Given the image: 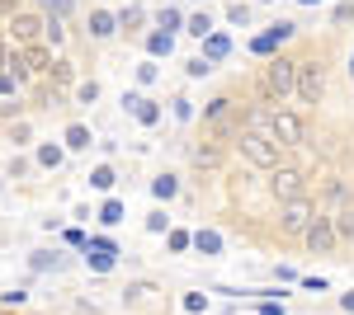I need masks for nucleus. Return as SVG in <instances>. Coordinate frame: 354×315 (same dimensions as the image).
I'll list each match as a JSON object with an SVG mask.
<instances>
[{
  "mask_svg": "<svg viewBox=\"0 0 354 315\" xmlns=\"http://www.w3.org/2000/svg\"><path fill=\"white\" fill-rule=\"evenodd\" d=\"M293 85H298V57H265V71H260V99L265 104H283L288 94H293Z\"/></svg>",
  "mask_w": 354,
  "mask_h": 315,
  "instance_id": "1",
  "label": "nucleus"
},
{
  "mask_svg": "<svg viewBox=\"0 0 354 315\" xmlns=\"http://www.w3.org/2000/svg\"><path fill=\"white\" fill-rule=\"evenodd\" d=\"M236 151H241L255 170H274V165H283V141L274 136V132H250V128H241L236 132Z\"/></svg>",
  "mask_w": 354,
  "mask_h": 315,
  "instance_id": "2",
  "label": "nucleus"
},
{
  "mask_svg": "<svg viewBox=\"0 0 354 315\" xmlns=\"http://www.w3.org/2000/svg\"><path fill=\"white\" fill-rule=\"evenodd\" d=\"M203 132L208 136H236L241 132V104L232 94H218L203 104Z\"/></svg>",
  "mask_w": 354,
  "mask_h": 315,
  "instance_id": "3",
  "label": "nucleus"
},
{
  "mask_svg": "<svg viewBox=\"0 0 354 315\" xmlns=\"http://www.w3.org/2000/svg\"><path fill=\"white\" fill-rule=\"evenodd\" d=\"M293 94H298L302 108L322 104V94H326V61H322V57H302L298 61V85H293Z\"/></svg>",
  "mask_w": 354,
  "mask_h": 315,
  "instance_id": "4",
  "label": "nucleus"
},
{
  "mask_svg": "<svg viewBox=\"0 0 354 315\" xmlns=\"http://www.w3.org/2000/svg\"><path fill=\"white\" fill-rule=\"evenodd\" d=\"M312 221H317V203L312 198H288V203H279V216H274L279 236H288V240H302Z\"/></svg>",
  "mask_w": 354,
  "mask_h": 315,
  "instance_id": "5",
  "label": "nucleus"
},
{
  "mask_svg": "<svg viewBox=\"0 0 354 315\" xmlns=\"http://www.w3.org/2000/svg\"><path fill=\"white\" fill-rule=\"evenodd\" d=\"M43 28H48V14H38V10H15V14L5 19V33H10L15 48L43 43Z\"/></svg>",
  "mask_w": 354,
  "mask_h": 315,
  "instance_id": "6",
  "label": "nucleus"
},
{
  "mask_svg": "<svg viewBox=\"0 0 354 315\" xmlns=\"http://www.w3.org/2000/svg\"><path fill=\"white\" fill-rule=\"evenodd\" d=\"M270 193L279 203H288V198H307V174H302L298 165H274L270 170Z\"/></svg>",
  "mask_w": 354,
  "mask_h": 315,
  "instance_id": "7",
  "label": "nucleus"
},
{
  "mask_svg": "<svg viewBox=\"0 0 354 315\" xmlns=\"http://www.w3.org/2000/svg\"><path fill=\"white\" fill-rule=\"evenodd\" d=\"M302 245H307L312 254H330V250L340 245V231H335V216H330V212H317V221L307 226V236H302Z\"/></svg>",
  "mask_w": 354,
  "mask_h": 315,
  "instance_id": "8",
  "label": "nucleus"
},
{
  "mask_svg": "<svg viewBox=\"0 0 354 315\" xmlns=\"http://www.w3.org/2000/svg\"><path fill=\"white\" fill-rule=\"evenodd\" d=\"M274 136L293 151V146H302V118L298 113H288V108H274Z\"/></svg>",
  "mask_w": 354,
  "mask_h": 315,
  "instance_id": "9",
  "label": "nucleus"
},
{
  "mask_svg": "<svg viewBox=\"0 0 354 315\" xmlns=\"http://www.w3.org/2000/svg\"><path fill=\"white\" fill-rule=\"evenodd\" d=\"M123 108L133 113V118L142 123V128H156V123H161V108L151 104L147 94H123Z\"/></svg>",
  "mask_w": 354,
  "mask_h": 315,
  "instance_id": "10",
  "label": "nucleus"
},
{
  "mask_svg": "<svg viewBox=\"0 0 354 315\" xmlns=\"http://www.w3.org/2000/svg\"><path fill=\"white\" fill-rule=\"evenodd\" d=\"M19 52H24L28 76H38V71H48V66H53V52H48L43 43H28V48H19Z\"/></svg>",
  "mask_w": 354,
  "mask_h": 315,
  "instance_id": "11",
  "label": "nucleus"
},
{
  "mask_svg": "<svg viewBox=\"0 0 354 315\" xmlns=\"http://www.w3.org/2000/svg\"><path fill=\"white\" fill-rule=\"evenodd\" d=\"M118 33V14L109 10H90V38H113Z\"/></svg>",
  "mask_w": 354,
  "mask_h": 315,
  "instance_id": "12",
  "label": "nucleus"
},
{
  "mask_svg": "<svg viewBox=\"0 0 354 315\" xmlns=\"http://www.w3.org/2000/svg\"><path fill=\"white\" fill-rule=\"evenodd\" d=\"M203 57H208V61L232 57V38H227V33H208V38H203Z\"/></svg>",
  "mask_w": 354,
  "mask_h": 315,
  "instance_id": "13",
  "label": "nucleus"
},
{
  "mask_svg": "<svg viewBox=\"0 0 354 315\" xmlns=\"http://www.w3.org/2000/svg\"><path fill=\"white\" fill-rule=\"evenodd\" d=\"M62 263H66V254H57V250H33V259H28V268H33V273H48V268H62Z\"/></svg>",
  "mask_w": 354,
  "mask_h": 315,
  "instance_id": "14",
  "label": "nucleus"
},
{
  "mask_svg": "<svg viewBox=\"0 0 354 315\" xmlns=\"http://www.w3.org/2000/svg\"><path fill=\"white\" fill-rule=\"evenodd\" d=\"M330 216H335V231H340V240H345V245H354V203H345V207L330 212Z\"/></svg>",
  "mask_w": 354,
  "mask_h": 315,
  "instance_id": "15",
  "label": "nucleus"
},
{
  "mask_svg": "<svg viewBox=\"0 0 354 315\" xmlns=\"http://www.w3.org/2000/svg\"><path fill=\"white\" fill-rule=\"evenodd\" d=\"M189 156H194L198 170H213V165H222V146H194Z\"/></svg>",
  "mask_w": 354,
  "mask_h": 315,
  "instance_id": "16",
  "label": "nucleus"
},
{
  "mask_svg": "<svg viewBox=\"0 0 354 315\" xmlns=\"http://www.w3.org/2000/svg\"><path fill=\"white\" fill-rule=\"evenodd\" d=\"M147 52L151 57H170L175 52V38H170V33H147Z\"/></svg>",
  "mask_w": 354,
  "mask_h": 315,
  "instance_id": "17",
  "label": "nucleus"
},
{
  "mask_svg": "<svg viewBox=\"0 0 354 315\" xmlns=\"http://www.w3.org/2000/svg\"><path fill=\"white\" fill-rule=\"evenodd\" d=\"M194 250H198V254H218L222 236H218V231H194Z\"/></svg>",
  "mask_w": 354,
  "mask_h": 315,
  "instance_id": "18",
  "label": "nucleus"
},
{
  "mask_svg": "<svg viewBox=\"0 0 354 315\" xmlns=\"http://www.w3.org/2000/svg\"><path fill=\"white\" fill-rule=\"evenodd\" d=\"M151 193H156V198H165V203H170V198H175V193H180V179H175V174H156V179H151Z\"/></svg>",
  "mask_w": 354,
  "mask_h": 315,
  "instance_id": "19",
  "label": "nucleus"
},
{
  "mask_svg": "<svg viewBox=\"0 0 354 315\" xmlns=\"http://www.w3.org/2000/svg\"><path fill=\"white\" fill-rule=\"evenodd\" d=\"M85 259H90L95 273H109V268H113V254H109V250H95V245H85Z\"/></svg>",
  "mask_w": 354,
  "mask_h": 315,
  "instance_id": "20",
  "label": "nucleus"
},
{
  "mask_svg": "<svg viewBox=\"0 0 354 315\" xmlns=\"http://www.w3.org/2000/svg\"><path fill=\"white\" fill-rule=\"evenodd\" d=\"M66 146H71V151H90V128L71 123V128H66Z\"/></svg>",
  "mask_w": 354,
  "mask_h": 315,
  "instance_id": "21",
  "label": "nucleus"
},
{
  "mask_svg": "<svg viewBox=\"0 0 354 315\" xmlns=\"http://www.w3.org/2000/svg\"><path fill=\"white\" fill-rule=\"evenodd\" d=\"M322 198H326V203H345V198H350V184H345V179H326Z\"/></svg>",
  "mask_w": 354,
  "mask_h": 315,
  "instance_id": "22",
  "label": "nucleus"
},
{
  "mask_svg": "<svg viewBox=\"0 0 354 315\" xmlns=\"http://www.w3.org/2000/svg\"><path fill=\"white\" fill-rule=\"evenodd\" d=\"M118 221H123V203H118V198H109V203L100 207V226H118Z\"/></svg>",
  "mask_w": 354,
  "mask_h": 315,
  "instance_id": "23",
  "label": "nucleus"
},
{
  "mask_svg": "<svg viewBox=\"0 0 354 315\" xmlns=\"http://www.w3.org/2000/svg\"><path fill=\"white\" fill-rule=\"evenodd\" d=\"M293 33H298V24H293V19H279V24H270V38H274V48H279V43H288Z\"/></svg>",
  "mask_w": 354,
  "mask_h": 315,
  "instance_id": "24",
  "label": "nucleus"
},
{
  "mask_svg": "<svg viewBox=\"0 0 354 315\" xmlns=\"http://www.w3.org/2000/svg\"><path fill=\"white\" fill-rule=\"evenodd\" d=\"M185 71H189V80H203V76H213V61L208 57H194V61H185Z\"/></svg>",
  "mask_w": 354,
  "mask_h": 315,
  "instance_id": "25",
  "label": "nucleus"
},
{
  "mask_svg": "<svg viewBox=\"0 0 354 315\" xmlns=\"http://www.w3.org/2000/svg\"><path fill=\"white\" fill-rule=\"evenodd\" d=\"M38 165L43 170H57L62 165V146H38Z\"/></svg>",
  "mask_w": 354,
  "mask_h": 315,
  "instance_id": "26",
  "label": "nucleus"
},
{
  "mask_svg": "<svg viewBox=\"0 0 354 315\" xmlns=\"http://www.w3.org/2000/svg\"><path fill=\"white\" fill-rule=\"evenodd\" d=\"M48 76H53L57 85H71V61H62V57H57L53 66H48Z\"/></svg>",
  "mask_w": 354,
  "mask_h": 315,
  "instance_id": "27",
  "label": "nucleus"
},
{
  "mask_svg": "<svg viewBox=\"0 0 354 315\" xmlns=\"http://www.w3.org/2000/svg\"><path fill=\"white\" fill-rule=\"evenodd\" d=\"M90 184L100 188V193H109V188H113V170H109V165H100V170L90 174Z\"/></svg>",
  "mask_w": 354,
  "mask_h": 315,
  "instance_id": "28",
  "label": "nucleus"
},
{
  "mask_svg": "<svg viewBox=\"0 0 354 315\" xmlns=\"http://www.w3.org/2000/svg\"><path fill=\"white\" fill-rule=\"evenodd\" d=\"M185 28H189L194 38H208V33H213V19H208V14H194V19H189Z\"/></svg>",
  "mask_w": 354,
  "mask_h": 315,
  "instance_id": "29",
  "label": "nucleus"
},
{
  "mask_svg": "<svg viewBox=\"0 0 354 315\" xmlns=\"http://www.w3.org/2000/svg\"><path fill=\"white\" fill-rule=\"evenodd\" d=\"M95 99H100V85H95V80L76 85V104H95Z\"/></svg>",
  "mask_w": 354,
  "mask_h": 315,
  "instance_id": "30",
  "label": "nucleus"
},
{
  "mask_svg": "<svg viewBox=\"0 0 354 315\" xmlns=\"http://www.w3.org/2000/svg\"><path fill=\"white\" fill-rule=\"evenodd\" d=\"M227 19H232V24H250V5H241V0H236V5H227Z\"/></svg>",
  "mask_w": 354,
  "mask_h": 315,
  "instance_id": "31",
  "label": "nucleus"
},
{
  "mask_svg": "<svg viewBox=\"0 0 354 315\" xmlns=\"http://www.w3.org/2000/svg\"><path fill=\"white\" fill-rule=\"evenodd\" d=\"M156 76H161L156 61H142V66H137V80H142V85H156Z\"/></svg>",
  "mask_w": 354,
  "mask_h": 315,
  "instance_id": "32",
  "label": "nucleus"
},
{
  "mask_svg": "<svg viewBox=\"0 0 354 315\" xmlns=\"http://www.w3.org/2000/svg\"><path fill=\"white\" fill-rule=\"evenodd\" d=\"M147 231H151V236L170 231V216H165V212H151V216H147Z\"/></svg>",
  "mask_w": 354,
  "mask_h": 315,
  "instance_id": "33",
  "label": "nucleus"
},
{
  "mask_svg": "<svg viewBox=\"0 0 354 315\" xmlns=\"http://www.w3.org/2000/svg\"><path fill=\"white\" fill-rule=\"evenodd\" d=\"M189 245H194V236H189V231H170V250H175V254H185Z\"/></svg>",
  "mask_w": 354,
  "mask_h": 315,
  "instance_id": "34",
  "label": "nucleus"
},
{
  "mask_svg": "<svg viewBox=\"0 0 354 315\" xmlns=\"http://www.w3.org/2000/svg\"><path fill=\"white\" fill-rule=\"evenodd\" d=\"M0 118L5 123H19V99H0Z\"/></svg>",
  "mask_w": 354,
  "mask_h": 315,
  "instance_id": "35",
  "label": "nucleus"
},
{
  "mask_svg": "<svg viewBox=\"0 0 354 315\" xmlns=\"http://www.w3.org/2000/svg\"><path fill=\"white\" fill-rule=\"evenodd\" d=\"M10 141H15V146H24V141H28V123H24V118L10 123Z\"/></svg>",
  "mask_w": 354,
  "mask_h": 315,
  "instance_id": "36",
  "label": "nucleus"
},
{
  "mask_svg": "<svg viewBox=\"0 0 354 315\" xmlns=\"http://www.w3.org/2000/svg\"><path fill=\"white\" fill-rule=\"evenodd\" d=\"M48 14H71V0H38Z\"/></svg>",
  "mask_w": 354,
  "mask_h": 315,
  "instance_id": "37",
  "label": "nucleus"
},
{
  "mask_svg": "<svg viewBox=\"0 0 354 315\" xmlns=\"http://www.w3.org/2000/svg\"><path fill=\"white\" fill-rule=\"evenodd\" d=\"M185 311H208V296H198V292H189V296H185Z\"/></svg>",
  "mask_w": 354,
  "mask_h": 315,
  "instance_id": "38",
  "label": "nucleus"
},
{
  "mask_svg": "<svg viewBox=\"0 0 354 315\" xmlns=\"http://www.w3.org/2000/svg\"><path fill=\"white\" fill-rule=\"evenodd\" d=\"M250 48H255V52H260V57H274V38H270V33H260V38L250 43Z\"/></svg>",
  "mask_w": 354,
  "mask_h": 315,
  "instance_id": "39",
  "label": "nucleus"
},
{
  "mask_svg": "<svg viewBox=\"0 0 354 315\" xmlns=\"http://www.w3.org/2000/svg\"><path fill=\"white\" fill-rule=\"evenodd\" d=\"M175 118H180V123H189V118H194V104H189V99H175Z\"/></svg>",
  "mask_w": 354,
  "mask_h": 315,
  "instance_id": "40",
  "label": "nucleus"
},
{
  "mask_svg": "<svg viewBox=\"0 0 354 315\" xmlns=\"http://www.w3.org/2000/svg\"><path fill=\"white\" fill-rule=\"evenodd\" d=\"M0 306H10V311H15V306H24V292H5V296H0Z\"/></svg>",
  "mask_w": 354,
  "mask_h": 315,
  "instance_id": "41",
  "label": "nucleus"
},
{
  "mask_svg": "<svg viewBox=\"0 0 354 315\" xmlns=\"http://www.w3.org/2000/svg\"><path fill=\"white\" fill-rule=\"evenodd\" d=\"M90 245H95V250H109V254H118V245H113L109 236H90Z\"/></svg>",
  "mask_w": 354,
  "mask_h": 315,
  "instance_id": "42",
  "label": "nucleus"
},
{
  "mask_svg": "<svg viewBox=\"0 0 354 315\" xmlns=\"http://www.w3.org/2000/svg\"><path fill=\"white\" fill-rule=\"evenodd\" d=\"M302 292H326V278H302Z\"/></svg>",
  "mask_w": 354,
  "mask_h": 315,
  "instance_id": "43",
  "label": "nucleus"
},
{
  "mask_svg": "<svg viewBox=\"0 0 354 315\" xmlns=\"http://www.w3.org/2000/svg\"><path fill=\"white\" fill-rule=\"evenodd\" d=\"M15 10H24V5H19V0H0V19H10Z\"/></svg>",
  "mask_w": 354,
  "mask_h": 315,
  "instance_id": "44",
  "label": "nucleus"
},
{
  "mask_svg": "<svg viewBox=\"0 0 354 315\" xmlns=\"http://www.w3.org/2000/svg\"><path fill=\"white\" fill-rule=\"evenodd\" d=\"M66 245H76V250H85V231H76V226H71V231H66Z\"/></svg>",
  "mask_w": 354,
  "mask_h": 315,
  "instance_id": "45",
  "label": "nucleus"
},
{
  "mask_svg": "<svg viewBox=\"0 0 354 315\" xmlns=\"http://www.w3.org/2000/svg\"><path fill=\"white\" fill-rule=\"evenodd\" d=\"M260 315H283V306H279L274 296H265V306H260Z\"/></svg>",
  "mask_w": 354,
  "mask_h": 315,
  "instance_id": "46",
  "label": "nucleus"
},
{
  "mask_svg": "<svg viewBox=\"0 0 354 315\" xmlns=\"http://www.w3.org/2000/svg\"><path fill=\"white\" fill-rule=\"evenodd\" d=\"M340 306H345V311H354V292H345V296H340Z\"/></svg>",
  "mask_w": 354,
  "mask_h": 315,
  "instance_id": "47",
  "label": "nucleus"
},
{
  "mask_svg": "<svg viewBox=\"0 0 354 315\" xmlns=\"http://www.w3.org/2000/svg\"><path fill=\"white\" fill-rule=\"evenodd\" d=\"M345 71H350V76H354V52H350V66H345Z\"/></svg>",
  "mask_w": 354,
  "mask_h": 315,
  "instance_id": "48",
  "label": "nucleus"
},
{
  "mask_svg": "<svg viewBox=\"0 0 354 315\" xmlns=\"http://www.w3.org/2000/svg\"><path fill=\"white\" fill-rule=\"evenodd\" d=\"M302 5H322V0H302Z\"/></svg>",
  "mask_w": 354,
  "mask_h": 315,
  "instance_id": "49",
  "label": "nucleus"
},
{
  "mask_svg": "<svg viewBox=\"0 0 354 315\" xmlns=\"http://www.w3.org/2000/svg\"><path fill=\"white\" fill-rule=\"evenodd\" d=\"M0 315H10V306H0Z\"/></svg>",
  "mask_w": 354,
  "mask_h": 315,
  "instance_id": "50",
  "label": "nucleus"
},
{
  "mask_svg": "<svg viewBox=\"0 0 354 315\" xmlns=\"http://www.w3.org/2000/svg\"><path fill=\"white\" fill-rule=\"evenodd\" d=\"M260 5H270V0H260Z\"/></svg>",
  "mask_w": 354,
  "mask_h": 315,
  "instance_id": "51",
  "label": "nucleus"
}]
</instances>
